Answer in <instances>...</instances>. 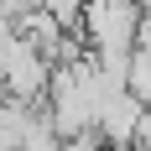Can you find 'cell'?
<instances>
[{"instance_id": "8992f818", "label": "cell", "mask_w": 151, "mask_h": 151, "mask_svg": "<svg viewBox=\"0 0 151 151\" xmlns=\"http://www.w3.org/2000/svg\"><path fill=\"white\" fill-rule=\"evenodd\" d=\"M104 151H109V146H104Z\"/></svg>"}, {"instance_id": "5b68a950", "label": "cell", "mask_w": 151, "mask_h": 151, "mask_svg": "<svg viewBox=\"0 0 151 151\" xmlns=\"http://www.w3.org/2000/svg\"><path fill=\"white\" fill-rule=\"evenodd\" d=\"M26 5H31V0H0V16H5V21H16Z\"/></svg>"}, {"instance_id": "7a4b0ae2", "label": "cell", "mask_w": 151, "mask_h": 151, "mask_svg": "<svg viewBox=\"0 0 151 151\" xmlns=\"http://www.w3.org/2000/svg\"><path fill=\"white\" fill-rule=\"evenodd\" d=\"M47 78H52V58L11 31L0 42V89L21 104H37V99H47Z\"/></svg>"}, {"instance_id": "3957f363", "label": "cell", "mask_w": 151, "mask_h": 151, "mask_svg": "<svg viewBox=\"0 0 151 151\" xmlns=\"http://www.w3.org/2000/svg\"><path fill=\"white\" fill-rule=\"evenodd\" d=\"M141 120H146V104H141L130 89H115V94L104 99V109H99L94 130H99V141H104L109 151H130V146H136Z\"/></svg>"}, {"instance_id": "277c9868", "label": "cell", "mask_w": 151, "mask_h": 151, "mask_svg": "<svg viewBox=\"0 0 151 151\" xmlns=\"http://www.w3.org/2000/svg\"><path fill=\"white\" fill-rule=\"evenodd\" d=\"M37 5H42V11H52L63 26H73V31H78V11H83V0H37Z\"/></svg>"}, {"instance_id": "6da1fadb", "label": "cell", "mask_w": 151, "mask_h": 151, "mask_svg": "<svg viewBox=\"0 0 151 151\" xmlns=\"http://www.w3.org/2000/svg\"><path fill=\"white\" fill-rule=\"evenodd\" d=\"M136 26H141V0H83V11H78L83 47L120 83H125V58L136 47Z\"/></svg>"}]
</instances>
